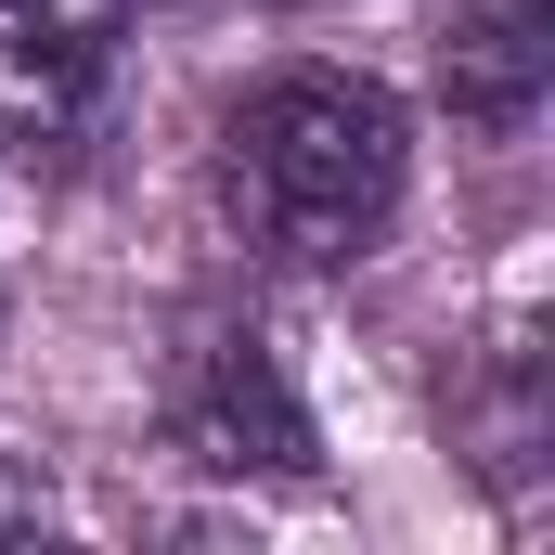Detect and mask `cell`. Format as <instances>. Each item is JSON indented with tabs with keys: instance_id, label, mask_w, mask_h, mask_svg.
Here are the masks:
<instances>
[{
	"instance_id": "1",
	"label": "cell",
	"mask_w": 555,
	"mask_h": 555,
	"mask_svg": "<svg viewBox=\"0 0 555 555\" xmlns=\"http://www.w3.org/2000/svg\"><path fill=\"white\" fill-rule=\"evenodd\" d=\"M414 194V130L375 78L349 65H284L220 117V207L284 272H349L388 246Z\"/></svg>"
},
{
	"instance_id": "2",
	"label": "cell",
	"mask_w": 555,
	"mask_h": 555,
	"mask_svg": "<svg viewBox=\"0 0 555 555\" xmlns=\"http://www.w3.org/2000/svg\"><path fill=\"white\" fill-rule=\"evenodd\" d=\"M168 439L207 478H323V426H310V401H297V375L272 362L259 323L194 336V362L168 388Z\"/></svg>"
},
{
	"instance_id": "3",
	"label": "cell",
	"mask_w": 555,
	"mask_h": 555,
	"mask_svg": "<svg viewBox=\"0 0 555 555\" xmlns=\"http://www.w3.org/2000/svg\"><path fill=\"white\" fill-rule=\"evenodd\" d=\"M130 52V0H0V130L26 142H78L117 91Z\"/></svg>"
},
{
	"instance_id": "4",
	"label": "cell",
	"mask_w": 555,
	"mask_h": 555,
	"mask_svg": "<svg viewBox=\"0 0 555 555\" xmlns=\"http://www.w3.org/2000/svg\"><path fill=\"white\" fill-rule=\"evenodd\" d=\"M543 78H555L543 0H452V26H439V104H452L465 130L517 142L543 117Z\"/></svg>"
},
{
	"instance_id": "5",
	"label": "cell",
	"mask_w": 555,
	"mask_h": 555,
	"mask_svg": "<svg viewBox=\"0 0 555 555\" xmlns=\"http://www.w3.org/2000/svg\"><path fill=\"white\" fill-rule=\"evenodd\" d=\"M26 530H39V491H13V478H0V543H26Z\"/></svg>"
}]
</instances>
